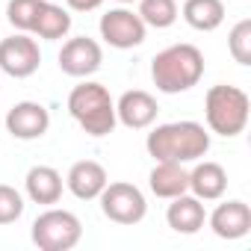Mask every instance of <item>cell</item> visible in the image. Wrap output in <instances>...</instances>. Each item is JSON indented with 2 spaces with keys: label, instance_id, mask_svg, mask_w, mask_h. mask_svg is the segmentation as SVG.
<instances>
[{
  "label": "cell",
  "instance_id": "cell-1",
  "mask_svg": "<svg viewBox=\"0 0 251 251\" xmlns=\"http://www.w3.org/2000/svg\"><path fill=\"white\" fill-rule=\"evenodd\" d=\"M148 154L157 163H195L210 151V133L198 121H169L157 124L145 139Z\"/></svg>",
  "mask_w": 251,
  "mask_h": 251
},
{
  "label": "cell",
  "instance_id": "cell-2",
  "mask_svg": "<svg viewBox=\"0 0 251 251\" xmlns=\"http://www.w3.org/2000/svg\"><path fill=\"white\" fill-rule=\"evenodd\" d=\"M201 77H204V53L189 42L172 45L151 59V80L163 95L189 92L192 86L201 83Z\"/></svg>",
  "mask_w": 251,
  "mask_h": 251
},
{
  "label": "cell",
  "instance_id": "cell-3",
  "mask_svg": "<svg viewBox=\"0 0 251 251\" xmlns=\"http://www.w3.org/2000/svg\"><path fill=\"white\" fill-rule=\"evenodd\" d=\"M68 112L71 118L80 124V127L89 133V136H109L115 130V100L109 95V89L103 83H95V80H83L80 86L71 89L68 95Z\"/></svg>",
  "mask_w": 251,
  "mask_h": 251
},
{
  "label": "cell",
  "instance_id": "cell-4",
  "mask_svg": "<svg viewBox=\"0 0 251 251\" xmlns=\"http://www.w3.org/2000/svg\"><path fill=\"white\" fill-rule=\"evenodd\" d=\"M248 112H251V100L239 86H210L204 95V118H207V130L219 133L225 139L239 136L248 127Z\"/></svg>",
  "mask_w": 251,
  "mask_h": 251
},
{
  "label": "cell",
  "instance_id": "cell-5",
  "mask_svg": "<svg viewBox=\"0 0 251 251\" xmlns=\"http://www.w3.org/2000/svg\"><path fill=\"white\" fill-rule=\"evenodd\" d=\"M30 239H33L42 251H71V248L83 239V222H80L71 210L48 207L45 213H39V216L33 219Z\"/></svg>",
  "mask_w": 251,
  "mask_h": 251
},
{
  "label": "cell",
  "instance_id": "cell-6",
  "mask_svg": "<svg viewBox=\"0 0 251 251\" xmlns=\"http://www.w3.org/2000/svg\"><path fill=\"white\" fill-rule=\"evenodd\" d=\"M98 201H100V213L115 225H139L148 216L145 192L127 180L106 183L103 192L98 195Z\"/></svg>",
  "mask_w": 251,
  "mask_h": 251
},
{
  "label": "cell",
  "instance_id": "cell-7",
  "mask_svg": "<svg viewBox=\"0 0 251 251\" xmlns=\"http://www.w3.org/2000/svg\"><path fill=\"white\" fill-rule=\"evenodd\" d=\"M98 30H100V39H103L109 48H115V50L139 48V45L145 42V36H148L145 21H142L133 9H127V6H118V9L103 12Z\"/></svg>",
  "mask_w": 251,
  "mask_h": 251
},
{
  "label": "cell",
  "instance_id": "cell-8",
  "mask_svg": "<svg viewBox=\"0 0 251 251\" xmlns=\"http://www.w3.org/2000/svg\"><path fill=\"white\" fill-rule=\"evenodd\" d=\"M42 65V50L39 42L27 33H15L9 39H0V71L15 77V80H27L39 71Z\"/></svg>",
  "mask_w": 251,
  "mask_h": 251
},
{
  "label": "cell",
  "instance_id": "cell-9",
  "mask_svg": "<svg viewBox=\"0 0 251 251\" xmlns=\"http://www.w3.org/2000/svg\"><path fill=\"white\" fill-rule=\"evenodd\" d=\"M3 124H6V133L12 139L33 142V139H42L48 133V127H50V112L39 100H18L15 106H9Z\"/></svg>",
  "mask_w": 251,
  "mask_h": 251
},
{
  "label": "cell",
  "instance_id": "cell-10",
  "mask_svg": "<svg viewBox=\"0 0 251 251\" xmlns=\"http://www.w3.org/2000/svg\"><path fill=\"white\" fill-rule=\"evenodd\" d=\"M103 65V48L89 39V36H77V39H68L59 50V71L68 74V77H77V80H86L92 77L98 68Z\"/></svg>",
  "mask_w": 251,
  "mask_h": 251
},
{
  "label": "cell",
  "instance_id": "cell-11",
  "mask_svg": "<svg viewBox=\"0 0 251 251\" xmlns=\"http://www.w3.org/2000/svg\"><path fill=\"white\" fill-rule=\"evenodd\" d=\"M157 98L145 89H130L115 100V118L130 130H145L157 121Z\"/></svg>",
  "mask_w": 251,
  "mask_h": 251
},
{
  "label": "cell",
  "instance_id": "cell-12",
  "mask_svg": "<svg viewBox=\"0 0 251 251\" xmlns=\"http://www.w3.org/2000/svg\"><path fill=\"white\" fill-rule=\"evenodd\" d=\"M207 222H210V230L219 239L233 242V239H242V236L251 233V207L245 201H239V198H230V201L219 204L207 216Z\"/></svg>",
  "mask_w": 251,
  "mask_h": 251
},
{
  "label": "cell",
  "instance_id": "cell-13",
  "mask_svg": "<svg viewBox=\"0 0 251 251\" xmlns=\"http://www.w3.org/2000/svg\"><path fill=\"white\" fill-rule=\"evenodd\" d=\"M106 183H109V175H106V169H103L100 163H95V160H80V163H74V166L68 169V175H65V189H68L74 198H80V201H95V198L103 192Z\"/></svg>",
  "mask_w": 251,
  "mask_h": 251
},
{
  "label": "cell",
  "instance_id": "cell-14",
  "mask_svg": "<svg viewBox=\"0 0 251 251\" xmlns=\"http://www.w3.org/2000/svg\"><path fill=\"white\" fill-rule=\"evenodd\" d=\"M62 189H65V180L62 175L53 169V166H33L24 177V192L33 204H42V207H53L59 204L62 198Z\"/></svg>",
  "mask_w": 251,
  "mask_h": 251
},
{
  "label": "cell",
  "instance_id": "cell-15",
  "mask_svg": "<svg viewBox=\"0 0 251 251\" xmlns=\"http://www.w3.org/2000/svg\"><path fill=\"white\" fill-rule=\"evenodd\" d=\"M166 222L175 233H183V236H192L204 227L207 222V210L201 204V198H195L192 192H183L177 198H172L169 210H166Z\"/></svg>",
  "mask_w": 251,
  "mask_h": 251
},
{
  "label": "cell",
  "instance_id": "cell-16",
  "mask_svg": "<svg viewBox=\"0 0 251 251\" xmlns=\"http://www.w3.org/2000/svg\"><path fill=\"white\" fill-rule=\"evenodd\" d=\"M189 192L201 201H219L227 192V172L213 160H195V169H189Z\"/></svg>",
  "mask_w": 251,
  "mask_h": 251
},
{
  "label": "cell",
  "instance_id": "cell-17",
  "mask_svg": "<svg viewBox=\"0 0 251 251\" xmlns=\"http://www.w3.org/2000/svg\"><path fill=\"white\" fill-rule=\"evenodd\" d=\"M148 186L157 198H177L189 192V169L183 163H157L148 175Z\"/></svg>",
  "mask_w": 251,
  "mask_h": 251
},
{
  "label": "cell",
  "instance_id": "cell-18",
  "mask_svg": "<svg viewBox=\"0 0 251 251\" xmlns=\"http://www.w3.org/2000/svg\"><path fill=\"white\" fill-rule=\"evenodd\" d=\"M183 21L198 33H213L225 21V3L222 0H186L180 9Z\"/></svg>",
  "mask_w": 251,
  "mask_h": 251
},
{
  "label": "cell",
  "instance_id": "cell-19",
  "mask_svg": "<svg viewBox=\"0 0 251 251\" xmlns=\"http://www.w3.org/2000/svg\"><path fill=\"white\" fill-rule=\"evenodd\" d=\"M30 33H36V36L45 39V42L65 39V36L71 33V12L62 9V6H56V3H50V0H45V3L39 6L36 24H33Z\"/></svg>",
  "mask_w": 251,
  "mask_h": 251
},
{
  "label": "cell",
  "instance_id": "cell-20",
  "mask_svg": "<svg viewBox=\"0 0 251 251\" xmlns=\"http://www.w3.org/2000/svg\"><path fill=\"white\" fill-rule=\"evenodd\" d=\"M145 27H154V30H169L180 9H177V0H139V12H136Z\"/></svg>",
  "mask_w": 251,
  "mask_h": 251
},
{
  "label": "cell",
  "instance_id": "cell-21",
  "mask_svg": "<svg viewBox=\"0 0 251 251\" xmlns=\"http://www.w3.org/2000/svg\"><path fill=\"white\" fill-rule=\"evenodd\" d=\"M42 3H45V0H9V3H6V21L18 33H30Z\"/></svg>",
  "mask_w": 251,
  "mask_h": 251
},
{
  "label": "cell",
  "instance_id": "cell-22",
  "mask_svg": "<svg viewBox=\"0 0 251 251\" xmlns=\"http://www.w3.org/2000/svg\"><path fill=\"white\" fill-rule=\"evenodd\" d=\"M227 50H230L233 62L251 65V18H242L239 24H233L230 36H227Z\"/></svg>",
  "mask_w": 251,
  "mask_h": 251
},
{
  "label": "cell",
  "instance_id": "cell-23",
  "mask_svg": "<svg viewBox=\"0 0 251 251\" xmlns=\"http://www.w3.org/2000/svg\"><path fill=\"white\" fill-rule=\"evenodd\" d=\"M24 195L9 186V183H0V225H15L24 216Z\"/></svg>",
  "mask_w": 251,
  "mask_h": 251
},
{
  "label": "cell",
  "instance_id": "cell-24",
  "mask_svg": "<svg viewBox=\"0 0 251 251\" xmlns=\"http://www.w3.org/2000/svg\"><path fill=\"white\" fill-rule=\"evenodd\" d=\"M65 3H68V9H74V12H95V9L103 6V0H65Z\"/></svg>",
  "mask_w": 251,
  "mask_h": 251
},
{
  "label": "cell",
  "instance_id": "cell-25",
  "mask_svg": "<svg viewBox=\"0 0 251 251\" xmlns=\"http://www.w3.org/2000/svg\"><path fill=\"white\" fill-rule=\"evenodd\" d=\"M118 3H121V6H127V3H136V0H118Z\"/></svg>",
  "mask_w": 251,
  "mask_h": 251
}]
</instances>
